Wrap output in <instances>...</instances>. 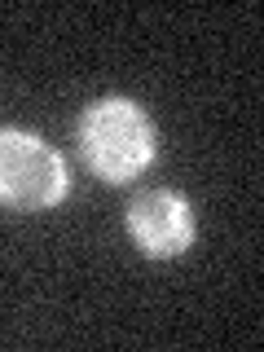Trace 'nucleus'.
<instances>
[{
	"label": "nucleus",
	"mask_w": 264,
	"mask_h": 352,
	"mask_svg": "<svg viewBox=\"0 0 264 352\" xmlns=\"http://www.w3.org/2000/svg\"><path fill=\"white\" fill-rule=\"evenodd\" d=\"M71 198V163L40 132L0 124V212L44 216Z\"/></svg>",
	"instance_id": "obj_2"
},
{
	"label": "nucleus",
	"mask_w": 264,
	"mask_h": 352,
	"mask_svg": "<svg viewBox=\"0 0 264 352\" xmlns=\"http://www.w3.org/2000/svg\"><path fill=\"white\" fill-rule=\"evenodd\" d=\"M124 229L146 260H181L198 242L194 203L172 185H150L132 194L124 207Z\"/></svg>",
	"instance_id": "obj_3"
},
{
	"label": "nucleus",
	"mask_w": 264,
	"mask_h": 352,
	"mask_svg": "<svg viewBox=\"0 0 264 352\" xmlns=\"http://www.w3.org/2000/svg\"><path fill=\"white\" fill-rule=\"evenodd\" d=\"M75 154L102 185H132L159 159V124L137 97L106 93L75 115Z\"/></svg>",
	"instance_id": "obj_1"
}]
</instances>
